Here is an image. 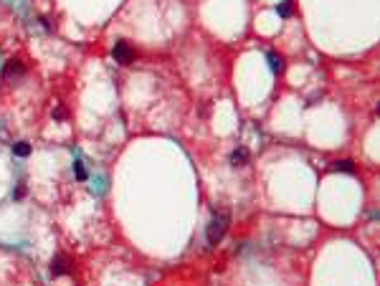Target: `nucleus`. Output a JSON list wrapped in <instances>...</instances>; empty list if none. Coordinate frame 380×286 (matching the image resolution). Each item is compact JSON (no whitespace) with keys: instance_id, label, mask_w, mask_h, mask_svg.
Returning <instances> with one entry per match:
<instances>
[{"instance_id":"8","label":"nucleus","mask_w":380,"mask_h":286,"mask_svg":"<svg viewBox=\"0 0 380 286\" xmlns=\"http://www.w3.org/2000/svg\"><path fill=\"white\" fill-rule=\"evenodd\" d=\"M5 76H10V73H23V66H21V61H8V66H5Z\"/></svg>"},{"instance_id":"6","label":"nucleus","mask_w":380,"mask_h":286,"mask_svg":"<svg viewBox=\"0 0 380 286\" xmlns=\"http://www.w3.org/2000/svg\"><path fill=\"white\" fill-rule=\"evenodd\" d=\"M269 69H271L274 73H282V71H284V58L276 56V53H269Z\"/></svg>"},{"instance_id":"7","label":"nucleus","mask_w":380,"mask_h":286,"mask_svg":"<svg viewBox=\"0 0 380 286\" xmlns=\"http://www.w3.org/2000/svg\"><path fill=\"white\" fill-rule=\"evenodd\" d=\"M13 152H16L18 157H28V155H31V144H28V142H18V144H13Z\"/></svg>"},{"instance_id":"2","label":"nucleus","mask_w":380,"mask_h":286,"mask_svg":"<svg viewBox=\"0 0 380 286\" xmlns=\"http://www.w3.org/2000/svg\"><path fill=\"white\" fill-rule=\"evenodd\" d=\"M114 61H117V64H122V66H127V64H132V61H135V51H132V46H129L127 41L114 43Z\"/></svg>"},{"instance_id":"1","label":"nucleus","mask_w":380,"mask_h":286,"mask_svg":"<svg viewBox=\"0 0 380 286\" xmlns=\"http://www.w3.org/2000/svg\"><path fill=\"white\" fill-rule=\"evenodd\" d=\"M228 213H215L213 215V220H211V225H208V231H206V238H208V243L211 246H215L218 240L223 238V233L228 231Z\"/></svg>"},{"instance_id":"5","label":"nucleus","mask_w":380,"mask_h":286,"mask_svg":"<svg viewBox=\"0 0 380 286\" xmlns=\"http://www.w3.org/2000/svg\"><path fill=\"white\" fill-rule=\"evenodd\" d=\"M231 162H233V165H236V167H243V165L248 162V152H246V149H243V147H238V149H236V152H233V155H231Z\"/></svg>"},{"instance_id":"4","label":"nucleus","mask_w":380,"mask_h":286,"mask_svg":"<svg viewBox=\"0 0 380 286\" xmlns=\"http://www.w3.org/2000/svg\"><path fill=\"white\" fill-rule=\"evenodd\" d=\"M334 172H347V175H353L355 172V162L353 160H340V162H334Z\"/></svg>"},{"instance_id":"10","label":"nucleus","mask_w":380,"mask_h":286,"mask_svg":"<svg viewBox=\"0 0 380 286\" xmlns=\"http://www.w3.org/2000/svg\"><path fill=\"white\" fill-rule=\"evenodd\" d=\"M74 172H76V177H79V180H86V170H84V165H81V162H76V165H74Z\"/></svg>"},{"instance_id":"3","label":"nucleus","mask_w":380,"mask_h":286,"mask_svg":"<svg viewBox=\"0 0 380 286\" xmlns=\"http://www.w3.org/2000/svg\"><path fill=\"white\" fill-rule=\"evenodd\" d=\"M66 271H69V259L66 256H56V259L51 261V274L61 276V274H66Z\"/></svg>"},{"instance_id":"9","label":"nucleus","mask_w":380,"mask_h":286,"mask_svg":"<svg viewBox=\"0 0 380 286\" xmlns=\"http://www.w3.org/2000/svg\"><path fill=\"white\" fill-rule=\"evenodd\" d=\"M279 16L282 18H289L291 16V0H284V3L279 5Z\"/></svg>"}]
</instances>
